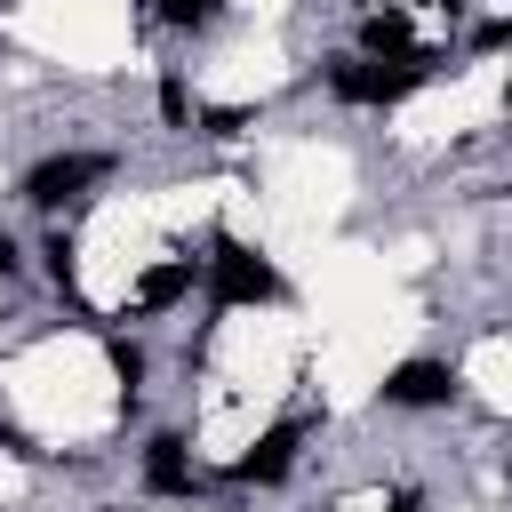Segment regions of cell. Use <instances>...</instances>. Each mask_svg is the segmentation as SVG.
<instances>
[{
    "mask_svg": "<svg viewBox=\"0 0 512 512\" xmlns=\"http://www.w3.org/2000/svg\"><path fill=\"white\" fill-rule=\"evenodd\" d=\"M432 64H440V56H424V48H408V56H368V64H336L328 88H336L344 104H400L408 88L432 80Z\"/></svg>",
    "mask_w": 512,
    "mask_h": 512,
    "instance_id": "6da1fadb",
    "label": "cell"
},
{
    "mask_svg": "<svg viewBox=\"0 0 512 512\" xmlns=\"http://www.w3.org/2000/svg\"><path fill=\"white\" fill-rule=\"evenodd\" d=\"M208 296H216V304H264V296H280V272H272L256 248L216 240V256H208Z\"/></svg>",
    "mask_w": 512,
    "mask_h": 512,
    "instance_id": "7a4b0ae2",
    "label": "cell"
},
{
    "mask_svg": "<svg viewBox=\"0 0 512 512\" xmlns=\"http://www.w3.org/2000/svg\"><path fill=\"white\" fill-rule=\"evenodd\" d=\"M96 176H104L96 152H56V160H40V168L24 176V200H32V208H56V200H72V192L96 184Z\"/></svg>",
    "mask_w": 512,
    "mask_h": 512,
    "instance_id": "3957f363",
    "label": "cell"
},
{
    "mask_svg": "<svg viewBox=\"0 0 512 512\" xmlns=\"http://www.w3.org/2000/svg\"><path fill=\"white\" fill-rule=\"evenodd\" d=\"M384 400L392 408H448L456 400V376H448V360H400L384 376Z\"/></svg>",
    "mask_w": 512,
    "mask_h": 512,
    "instance_id": "277c9868",
    "label": "cell"
},
{
    "mask_svg": "<svg viewBox=\"0 0 512 512\" xmlns=\"http://www.w3.org/2000/svg\"><path fill=\"white\" fill-rule=\"evenodd\" d=\"M288 464H296V424H272V432H264V440L232 464V472H240V480H280Z\"/></svg>",
    "mask_w": 512,
    "mask_h": 512,
    "instance_id": "5b68a950",
    "label": "cell"
},
{
    "mask_svg": "<svg viewBox=\"0 0 512 512\" xmlns=\"http://www.w3.org/2000/svg\"><path fill=\"white\" fill-rule=\"evenodd\" d=\"M144 480H152L160 496H184V488H192V456H184L176 432H160V440L144 448Z\"/></svg>",
    "mask_w": 512,
    "mask_h": 512,
    "instance_id": "8992f818",
    "label": "cell"
},
{
    "mask_svg": "<svg viewBox=\"0 0 512 512\" xmlns=\"http://www.w3.org/2000/svg\"><path fill=\"white\" fill-rule=\"evenodd\" d=\"M360 48H368V56H408V16H400V8H376V16L360 24Z\"/></svg>",
    "mask_w": 512,
    "mask_h": 512,
    "instance_id": "52a82bcc",
    "label": "cell"
},
{
    "mask_svg": "<svg viewBox=\"0 0 512 512\" xmlns=\"http://www.w3.org/2000/svg\"><path fill=\"white\" fill-rule=\"evenodd\" d=\"M184 288H192V264H152V272H144V288H136V304L152 312V304H176Z\"/></svg>",
    "mask_w": 512,
    "mask_h": 512,
    "instance_id": "ba28073f",
    "label": "cell"
},
{
    "mask_svg": "<svg viewBox=\"0 0 512 512\" xmlns=\"http://www.w3.org/2000/svg\"><path fill=\"white\" fill-rule=\"evenodd\" d=\"M112 376H120V392L136 400V384H144V352H136V344H112Z\"/></svg>",
    "mask_w": 512,
    "mask_h": 512,
    "instance_id": "9c48e42d",
    "label": "cell"
},
{
    "mask_svg": "<svg viewBox=\"0 0 512 512\" xmlns=\"http://www.w3.org/2000/svg\"><path fill=\"white\" fill-rule=\"evenodd\" d=\"M216 8H224V0H160L168 24H216Z\"/></svg>",
    "mask_w": 512,
    "mask_h": 512,
    "instance_id": "30bf717a",
    "label": "cell"
},
{
    "mask_svg": "<svg viewBox=\"0 0 512 512\" xmlns=\"http://www.w3.org/2000/svg\"><path fill=\"white\" fill-rule=\"evenodd\" d=\"M480 48H512V16H496V24H480Z\"/></svg>",
    "mask_w": 512,
    "mask_h": 512,
    "instance_id": "8fae6325",
    "label": "cell"
},
{
    "mask_svg": "<svg viewBox=\"0 0 512 512\" xmlns=\"http://www.w3.org/2000/svg\"><path fill=\"white\" fill-rule=\"evenodd\" d=\"M8 272H16V240L0 232V280H8Z\"/></svg>",
    "mask_w": 512,
    "mask_h": 512,
    "instance_id": "7c38bea8",
    "label": "cell"
},
{
    "mask_svg": "<svg viewBox=\"0 0 512 512\" xmlns=\"http://www.w3.org/2000/svg\"><path fill=\"white\" fill-rule=\"evenodd\" d=\"M424 8H464V0H424Z\"/></svg>",
    "mask_w": 512,
    "mask_h": 512,
    "instance_id": "4fadbf2b",
    "label": "cell"
},
{
    "mask_svg": "<svg viewBox=\"0 0 512 512\" xmlns=\"http://www.w3.org/2000/svg\"><path fill=\"white\" fill-rule=\"evenodd\" d=\"M392 512H416V496H400V504H392Z\"/></svg>",
    "mask_w": 512,
    "mask_h": 512,
    "instance_id": "5bb4252c",
    "label": "cell"
},
{
    "mask_svg": "<svg viewBox=\"0 0 512 512\" xmlns=\"http://www.w3.org/2000/svg\"><path fill=\"white\" fill-rule=\"evenodd\" d=\"M504 104H512V88H504Z\"/></svg>",
    "mask_w": 512,
    "mask_h": 512,
    "instance_id": "9a60e30c",
    "label": "cell"
}]
</instances>
